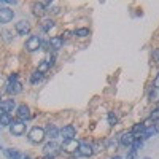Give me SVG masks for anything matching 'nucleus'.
<instances>
[{
	"label": "nucleus",
	"instance_id": "1",
	"mask_svg": "<svg viewBox=\"0 0 159 159\" xmlns=\"http://www.w3.org/2000/svg\"><path fill=\"white\" fill-rule=\"evenodd\" d=\"M45 137H46V134H45V129H43V127L35 126V127H32L30 132H29V140H30L32 143H42V142L45 140Z\"/></svg>",
	"mask_w": 159,
	"mask_h": 159
},
{
	"label": "nucleus",
	"instance_id": "2",
	"mask_svg": "<svg viewBox=\"0 0 159 159\" xmlns=\"http://www.w3.org/2000/svg\"><path fill=\"white\" fill-rule=\"evenodd\" d=\"M40 46H42V40H40L38 35H30V37L27 38V42H25V49L30 51V52L37 51Z\"/></svg>",
	"mask_w": 159,
	"mask_h": 159
},
{
	"label": "nucleus",
	"instance_id": "3",
	"mask_svg": "<svg viewBox=\"0 0 159 159\" xmlns=\"http://www.w3.org/2000/svg\"><path fill=\"white\" fill-rule=\"evenodd\" d=\"M59 134L62 135L64 142H67V140H73L75 135H76V129L72 126V124H67V126H64L61 130H59Z\"/></svg>",
	"mask_w": 159,
	"mask_h": 159
},
{
	"label": "nucleus",
	"instance_id": "4",
	"mask_svg": "<svg viewBox=\"0 0 159 159\" xmlns=\"http://www.w3.org/2000/svg\"><path fill=\"white\" fill-rule=\"evenodd\" d=\"M10 132L13 135H16V137H19V135H22L24 132H25V123L24 121H13L11 124H10Z\"/></svg>",
	"mask_w": 159,
	"mask_h": 159
},
{
	"label": "nucleus",
	"instance_id": "5",
	"mask_svg": "<svg viewBox=\"0 0 159 159\" xmlns=\"http://www.w3.org/2000/svg\"><path fill=\"white\" fill-rule=\"evenodd\" d=\"M13 18H15V11L11 8H0V24H8L13 21Z\"/></svg>",
	"mask_w": 159,
	"mask_h": 159
},
{
	"label": "nucleus",
	"instance_id": "6",
	"mask_svg": "<svg viewBox=\"0 0 159 159\" xmlns=\"http://www.w3.org/2000/svg\"><path fill=\"white\" fill-rule=\"evenodd\" d=\"M80 156H84V157H89L94 154V148H92V143H88V142H81L78 147V151H76Z\"/></svg>",
	"mask_w": 159,
	"mask_h": 159
},
{
	"label": "nucleus",
	"instance_id": "7",
	"mask_svg": "<svg viewBox=\"0 0 159 159\" xmlns=\"http://www.w3.org/2000/svg\"><path fill=\"white\" fill-rule=\"evenodd\" d=\"M78 147H80V142H76V140L73 139V140L64 142L61 148H62L65 153H76V151H78Z\"/></svg>",
	"mask_w": 159,
	"mask_h": 159
},
{
	"label": "nucleus",
	"instance_id": "8",
	"mask_svg": "<svg viewBox=\"0 0 159 159\" xmlns=\"http://www.w3.org/2000/svg\"><path fill=\"white\" fill-rule=\"evenodd\" d=\"M5 89H7L8 94L16 96V94H19V92L22 91V84H21L19 81H8V84H7Z\"/></svg>",
	"mask_w": 159,
	"mask_h": 159
},
{
	"label": "nucleus",
	"instance_id": "9",
	"mask_svg": "<svg viewBox=\"0 0 159 159\" xmlns=\"http://www.w3.org/2000/svg\"><path fill=\"white\" fill-rule=\"evenodd\" d=\"M59 145L56 143V142H49V143H46L45 147H43V150H45V154L46 156H52L54 157L56 154H57V151H59Z\"/></svg>",
	"mask_w": 159,
	"mask_h": 159
},
{
	"label": "nucleus",
	"instance_id": "10",
	"mask_svg": "<svg viewBox=\"0 0 159 159\" xmlns=\"http://www.w3.org/2000/svg\"><path fill=\"white\" fill-rule=\"evenodd\" d=\"M15 29H16V32L19 35H27L30 32V24L27 21H19V22H16Z\"/></svg>",
	"mask_w": 159,
	"mask_h": 159
},
{
	"label": "nucleus",
	"instance_id": "11",
	"mask_svg": "<svg viewBox=\"0 0 159 159\" xmlns=\"http://www.w3.org/2000/svg\"><path fill=\"white\" fill-rule=\"evenodd\" d=\"M16 108V102L13 99H8V100H2L0 102V110L5 111V113H10Z\"/></svg>",
	"mask_w": 159,
	"mask_h": 159
},
{
	"label": "nucleus",
	"instance_id": "12",
	"mask_svg": "<svg viewBox=\"0 0 159 159\" xmlns=\"http://www.w3.org/2000/svg\"><path fill=\"white\" fill-rule=\"evenodd\" d=\"M49 46L54 49V51H57V49H61L62 46H64V38L61 37V35H56V37H51V40H49Z\"/></svg>",
	"mask_w": 159,
	"mask_h": 159
},
{
	"label": "nucleus",
	"instance_id": "13",
	"mask_svg": "<svg viewBox=\"0 0 159 159\" xmlns=\"http://www.w3.org/2000/svg\"><path fill=\"white\" fill-rule=\"evenodd\" d=\"M134 135L130 134V132H124V134H121V137H119V143L123 145V147H130L132 142H134Z\"/></svg>",
	"mask_w": 159,
	"mask_h": 159
},
{
	"label": "nucleus",
	"instance_id": "14",
	"mask_svg": "<svg viewBox=\"0 0 159 159\" xmlns=\"http://www.w3.org/2000/svg\"><path fill=\"white\" fill-rule=\"evenodd\" d=\"M51 65H54V57H51V59H48V61H43L42 64L38 65V69H37V70H38L40 73H43V75H45V73L51 69Z\"/></svg>",
	"mask_w": 159,
	"mask_h": 159
},
{
	"label": "nucleus",
	"instance_id": "15",
	"mask_svg": "<svg viewBox=\"0 0 159 159\" xmlns=\"http://www.w3.org/2000/svg\"><path fill=\"white\" fill-rule=\"evenodd\" d=\"M18 116H19L21 119H29V118H30V108H29L25 103L19 105V107H18Z\"/></svg>",
	"mask_w": 159,
	"mask_h": 159
},
{
	"label": "nucleus",
	"instance_id": "16",
	"mask_svg": "<svg viewBox=\"0 0 159 159\" xmlns=\"http://www.w3.org/2000/svg\"><path fill=\"white\" fill-rule=\"evenodd\" d=\"M45 134H46L49 139H52V140H54V139L59 135V129H57L54 124H48V127L45 129Z\"/></svg>",
	"mask_w": 159,
	"mask_h": 159
},
{
	"label": "nucleus",
	"instance_id": "17",
	"mask_svg": "<svg viewBox=\"0 0 159 159\" xmlns=\"http://www.w3.org/2000/svg\"><path fill=\"white\" fill-rule=\"evenodd\" d=\"M3 154H5L8 159H21V157H22L21 153H19L18 150H15V148H7V150H3Z\"/></svg>",
	"mask_w": 159,
	"mask_h": 159
},
{
	"label": "nucleus",
	"instance_id": "18",
	"mask_svg": "<svg viewBox=\"0 0 159 159\" xmlns=\"http://www.w3.org/2000/svg\"><path fill=\"white\" fill-rule=\"evenodd\" d=\"M157 132V129L154 127V126H148V127H145V130H143V134H142V139L143 140H147V139H151L154 134Z\"/></svg>",
	"mask_w": 159,
	"mask_h": 159
},
{
	"label": "nucleus",
	"instance_id": "19",
	"mask_svg": "<svg viewBox=\"0 0 159 159\" xmlns=\"http://www.w3.org/2000/svg\"><path fill=\"white\" fill-rule=\"evenodd\" d=\"M11 123H13V118L10 113H5V111L0 113V126H10Z\"/></svg>",
	"mask_w": 159,
	"mask_h": 159
},
{
	"label": "nucleus",
	"instance_id": "20",
	"mask_svg": "<svg viewBox=\"0 0 159 159\" xmlns=\"http://www.w3.org/2000/svg\"><path fill=\"white\" fill-rule=\"evenodd\" d=\"M145 126L143 123H137V124H134L132 126V129H130V134L132 135H137V134H143V130H145Z\"/></svg>",
	"mask_w": 159,
	"mask_h": 159
},
{
	"label": "nucleus",
	"instance_id": "21",
	"mask_svg": "<svg viewBox=\"0 0 159 159\" xmlns=\"http://www.w3.org/2000/svg\"><path fill=\"white\" fill-rule=\"evenodd\" d=\"M130 147H132V151H139V150L143 147V139H142V137H135Z\"/></svg>",
	"mask_w": 159,
	"mask_h": 159
},
{
	"label": "nucleus",
	"instance_id": "22",
	"mask_svg": "<svg viewBox=\"0 0 159 159\" xmlns=\"http://www.w3.org/2000/svg\"><path fill=\"white\" fill-rule=\"evenodd\" d=\"M52 27H54V21H52V19H45L42 22V30L43 32H49Z\"/></svg>",
	"mask_w": 159,
	"mask_h": 159
},
{
	"label": "nucleus",
	"instance_id": "23",
	"mask_svg": "<svg viewBox=\"0 0 159 159\" xmlns=\"http://www.w3.org/2000/svg\"><path fill=\"white\" fill-rule=\"evenodd\" d=\"M42 80H43V73H40L38 70H35V72L30 75V83H32V84H37L38 81H42Z\"/></svg>",
	"mask_w": 159,
	"mask_h": 159
},
{
	"label": "nucleus",
	"instance_id": "24",
	"mask_svg": "<svg viewBox=\"0 0 159 159\" xmlns=\"http://www.w3.org/2000/svg\"><path fill=\"white\" fill-rule=\"evenodd\" d=\"M89 34H91V30L88 27H81V29H76L75 30V35L76 37H88Z\"/></svg>",
	"mask_w": 159,
	"mask_h": 159
},
{
	"label": "nucleus",
	"instance_id": "25",
	"mask_svg": "<svg viewBox=\"0 0 159 159\" xmlns=\"http://www.w3.org/2000/svg\"><path fill=\"white\" fill-rule=\"evenodd\" d=\"M34 13L35 15H43L45 13V5L43 3H35L34 5Z\"/></svg>",
	"mask_w": 159,
	"mask_h": 159
},
{
	"label": "nucleus",
	"instance_id": "26",
	"mask_svg": "<svg viewBox=\"0 0 159 159\" xmlns=\"http://www.w3.org/2000/svg\"><path fill=\"white\" fill-rule=\"evenodd\" d=\"M108 124L110 126H115V124H118V116L111 111V113H108Z\"/></svg>",
	"mask_w": 159,
	"mask_h": 159
},
{
	"label": "nucleus",
	"instance_id": "27",
	"mask_svg": "<svg viewBox=\"0 0 159 159\" xmlns=\"http://www.w3.org/2000/svg\"><path fill=\"white\" fill-rule=\"evenodd\" d=\"M150 119H151V121H159V108H154L150 113Z\"/></svg>",
	"mask_w": 159,
	"mask_h": 159
},
{
	"label": "nucleus",
	"instance_id": "28",
	"mask_svg": "<svg viewBox=\"0 0 159 159\" xmlns=\"http://www.w3.org/2000/svg\"><path fill=\"white\" fill-rule=\"evenodd\" d=\"M135 157H137V151H132V150H130V151L127 153V156H126V159H135Z\"/></svg>",
	"mask_w": 159,
	"mask_h": 159
},
{
	"label": "nucleus",
	"instance_id": "29",
	"mask_svg": "<svg viewBox=\"0 0 159 159\" xmlns=\"http://www.w3.org/2000/svg\"><path fill=\"white\" fill-rule=\"evenodd\" d=\"M2 35H3V38L7 40V42H10V40H11V37H10V35H11V32H8V30H3V32H2Z\"/></svg>",
	"mask_w": 159,
	"mask_h": 159
},
{
	"label": "nucleus",
	"instance_id": "30",
	"mask_svg": "<svg viewBox=\"0 0 159 159\" xmlns=\"http://www.w3.org/2000/svg\"><path fill=\"white\" fill-rule=\"evenodd\" d=\"M113 148H116V142L115 140H110L108 142V150H113Z\"/></svg>",
	"mask_w": 159,
	"mask_h": 159
},
{
	"label": "nucleus",
	"instance_id": "31",
	"mask_svg": "<svg viewBox=\"0 0 159 159\" xmlns=\"http://www.w3.org/2000/svg\"><path fill=\"white\" fill-rule=\"evenodd\" d=\"M154 97H156V91L153 89V91L150 92V99H151V100H154Z\"/></svg>",
	"mask_w": 159,
	"mask_h": 159
},
{
	"label": "nucleus",
	"instance_id": "32",
	"mask_svg": "<svg viewBox=\"0 0 159 159\" xmlns=\"http://www.w3.org/2000/svg\"><path fill=\"white\" fill-rule=\"evenodd\" d=\"M154 84H159V75H157V78L154 80Z\"/></svg>",
	"mask_w": 159,
	"mask_h": 159
},
{
	"label": "nucleus",
	"instance_id": "33",
	"mask_svg": "<svg viewBox=\"0 0 159 159\" xmlns=\"http://www.w3.org/2000/svg\"><path fill=\"white\" fill-rule=\"evenodd\" d=\"M111 159H121V157H119V156H115V157H111Z\"/></svg>",
	"mask_w": 159,
	"mask_h": 159
},
{
	"label": "nucleus",
	"instance_id": "34",
	"mask_svg": "<svg viewBox=\"0 0 159 159\" xmlns=\"http://www.w3.org/2000/svg\"><path fill=\"white\" fill-rule=\"evenodd\" d=\"M24 159H30V157H29V156H25V157H24Z\"/></svg>",
	"mask_w": 159,
	"mask_h": 159
},
{
	"label": "nucleus",
	"instance_id": "35",
	"mask_svg": "<svg viewBox=\"0 0 159 159\" xmlns=\"http://www.w3.org/2000/svg\"><path fill=\"white\" fill-rule=\"evenodd\" d=\"M145 159H151V157H145Z\"/></svg>",
	"mask_w": 159,
	"mask_h": 159
},
{
	"label": "nucleus",
	"instance_id": "36",
	"mask_svg": "<svg viewBox=\"0 0 159 159\" xmlns=\"http://www.w3.org/2000/svg\"><path fill=\"white\" fill-rule=\"evenodd\" d=\"M0 99H2V94H0Z\"/></svg>",
	"mask_w": 159,
	"mask_h": 159
}]
</instances>
